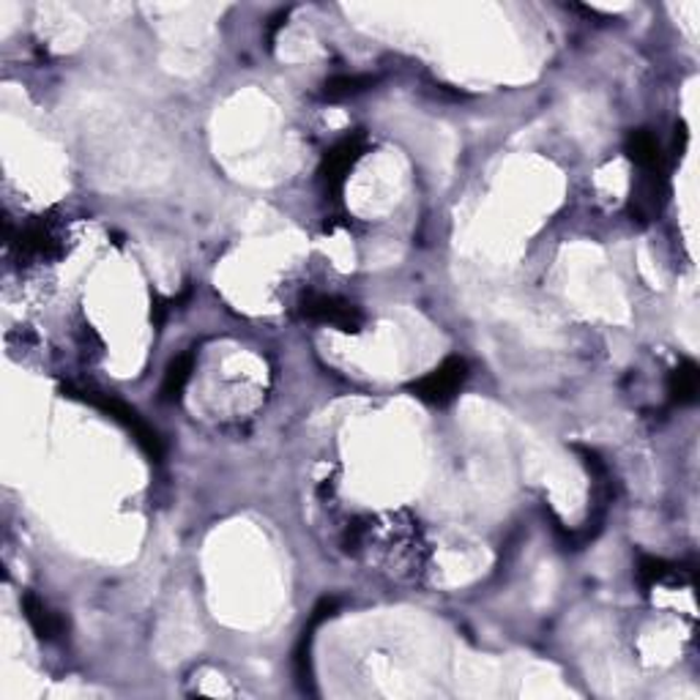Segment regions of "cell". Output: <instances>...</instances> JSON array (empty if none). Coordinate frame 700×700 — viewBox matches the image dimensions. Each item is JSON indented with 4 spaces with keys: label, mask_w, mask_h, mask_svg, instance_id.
<instances>
[{
    "label": "cell",
    "mask_w": 700,
    "mask_h": 700,
    "mask_svg": "<svg viewBox=\"0 0 700 700\" xmlns=\"http://www.w3.org/2000/svg\"><path fill=\"white\" fill-rule=\"evenodd\" d=\"M345 550L351 555H367L400 581H416L424 570V539L413 520L386 517L356 523L345 533Z\"/></svg>",
    "instance_id": "cell-1"
},
{
    "label": "cell",
    "mask_w": 700,
    "mask_h": 700,
    "mask_svg": "<svg viewBox=\"0 0 700 700\" xmlns=\"http://www.w3.org/2000/svg\"><path fill=\"white\" fill-rule=\"evenodd\" d=\"M9 244L14 246L20 261H55L66 252V228L58 219L36 217L22 225L20 233L9 236Z\"/></svg>",
    "instance_id": "cell-2"
},
{
    "label": "cell",
    "mask_w": 700,
    "mask_h": 700,
    "mask_svg": "<svg viewBox=\"0 0 700 700\" xmlns=\"http://www.w3.org/2000/svg\"><path fill=\"white\" fill-rule=\"evenodd\" d=\"M82 400L91 402V405L99 408V411L110 413V416H113L118 424H124V427L131 433V438L137 440V446H140V449L146 451L153 462L162 460L164 455L162 438H159L157 429H153L151 424H146L140 416H137L135 408L121 402L118 397H110V394H102V391H88V389L82 391Z\"/></svg>",
    "instance_id": "cell-3"
},
{
    "label": "cell",
    "mask_w": 700,
    "mask_h": 700,
    "mask_svg": "<svg viewBox=\"0 0 700 700\" xmlns=\"http://www.w3.org/2000/svg\"><path fill=\"white\" fill-rule=\"evenodd\" d=\"M364 151H367V137L358 131V135L343 137V140H340L337 146H334L332 151L323 157L321 184H323V190H326V195H332L334 200L343 195L345 181H348L351 170L356 168L358 159L364 157Z\"/></svg>",
    "instance_id": "cell-4"
},
{
    "label": "cell",
    "mask_w": 700,
    "mask_h": 700,
    "mask_svg": "<svg viewBox=\"0 0 700 700\" xmlns=\"http://www.w3.org/2000/svg\"><path fill=\"white\" fill-rule=\"evenodd\" d=\"M301 318L312 323H326V326L340 329L345 334L362 332V312L351 305V301L340 299V296H326V294H307L301 299Z\"/></svg>",
    "instance_id": "cell-5"
},
{
    "label": "cell",
    "mask_w": 700,
    "mask_h": 700,
    "mask_svg": "<svg viewBox=\"0 0 700 700\" xmlns=\"http://www.w3.org/2000/svg\"><path fill=\"white\" fill-rule=\"evenodd\" d=\"M468 378V364L462 358L451 356L446 358L444 364L427 372L424 378H418L416 383L411 386L413 394L424 402H433V405H446L457 397V391L462 389Z\"/></svg>",
    "instance_id": "cell-6"
},
{
    "label": "cell",
    "mask_w": 700,
    "mask_h": 700,
    "mask_svg": "<svg viewBox=\"0 0 700 700\" xmlns=\"http://www.w3.org/2000/svg\"><path fill=\"white\" fill-rule=\"evenodd\" d=\"M22 613H25V621L42 641H58L66 632V621L58 613H53L33 592H27L22 597Z\"/></svg>",
    "instance_id": "cell-7"
},
{
    "label": "cell",
    "mask_w": 700,
    "mask_h": 700,
    "mask_svg": "<svg viewBox=\"0 0 700 700\" xmlns=\"http://www.w3.org/2000/svg\"><path fill=\"white\" fill-rule=\"evenodd\" d=\"M627 153L641 168V173H665L663 151H659L657 137L649 129H638L627 137Z\"/></svg>",
    "instance_id": "cell-8"
},
{
    "label": "cell",
    "mask_w": 700,
    "mask_h": 700,
    "mask_svg": "<svg viewBox=\"0 0 700 700\" xmlns=\"http://www.w3.org/2000/svg\"><path fill=\"white\" fill-rule=\"evenodd\" d=\"M700 369L696 362H681L668 378V394L676 405H690L698 400Z\"/></svg>",
    "instance_id": "cell-9"
},
{
    "label": "cell",
    "mask_w": 700,
    "mask_h": 700,
    "mask_svg": "<svg viewBox=\"0 0 700 700\" xmlns=\"http://www.w3.org/2000/svg\"><path fill=\"white\" fill-rule=\"evenodd\" d=\"M192 372H195V353L186 351L181 356H175L170 362L168 372H164L162 380V400L164 402H175L181 394H184L186 383H190Z\"/></svg>",
    "instance_id": "cell-10"
},
{
    "label": "cell",
    "mask_w": 700,
    "mask_h": 700,
    "mask_svg": "<svg viewBox=\"0 0 700 700\" xmlns=\"http://www.w3.org/2000/svg\"><path fill=\"white\" fill-rule=\"evenodd\" d=\"M375 85V77L369 74H337L323 85V96L329 102H343V99L358 96V93L369 91Z\"/></svg>",
    "instance_id": "cell-11"
},
{
    "label": "cell",
    "mask_w": 700,
    "mask_h": 700,
    "mask_svg": "<svg viewBox=\"0 0 700 700\" xmlns=\"http://www.w3.org/2000/svg\"><path fill=\"white\" fill-rule=\"evenodd\" d=\"M638 577L646 588L663 586V583H676L681 577V570H676L674 564L663 559H643L638 566Z\"/></svg>",
    "instance_id": "cell-12"
}]
</instances>
